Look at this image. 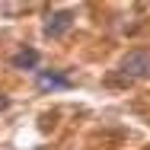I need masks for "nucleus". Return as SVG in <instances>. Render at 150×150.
<instances>
[{
	"instance_id": "nucleus-1",
	"label": "nucleus",
	"mask_w": 150,
	"mask_h": 150,
	"mask_svg": "<svg viewBox=\"0 0 150 150\" xmlns=\"http://www.w3.org/2000/svg\"><path fill=\"white\" fill-rule=\"evenodd\" d=\"M150 77V51L147 48H134L128 51L118 64V83H137Z\"/></svg>"
},
{
	"instance_id": "nucleus-2",
	"label": "nucleus",
	"mask_w": 150,
	"mask_h": 150,
	"mask_svg": "<svg viewBox=\"0 0 150 150\" xmlns=\"http://www.w3.org/2000/svg\"><path fill=\"white\" fill-rule=\"evenodd\" d=\"M35 90L38 93H54V90H70V77L58 70H38L35 74Z\"/></svg>"
},
{
	"instance_id": "nucleus-3",
	"label": "nucleus",
	"mask_w": 150,
	"mask_h": 150,
	"mask_svg": "<svg viewBox=\"0 0 150 150\" xmlns=\"http://www.w3.org/2000/svg\"><path fill=\"white\" fill-rule=\"evenodd\" d=\"M74 26V13L70 10H58V13H51L48 16V23H45V35L48 38H61V35H67Z\"/></svg>"
},
{
	"instance_id": "nucleus-4",
	"label": "nucleus",
	"mask_w": 150,
	"mask_h": 150,
	"mask_svg": "<svg viewBox=\"0 0 150 150\" xmlns=\"http://www.w3.org/2000/svg\"><path fill=\"white\" fill-rule=\"evenodd\" d=\"M38 64V51L35 48H23L19 54H13V67H19V70H32Z\"/></svg>"
},
{
	"instance_id": "nucleus-5",
	"label": "nucleus",
	"mask_w": 150,
	"mask_h": 150,
	"mask_svg": "<svg viewBox=\"0 0 150 150\" xmlns=\"http://www.w3.org/2000/svg\"><path fill=\"white\" fill-rule=\"evenodd\" d=\"M6 105H10V99H6V96H0V112H3Z\"/></svg>"
}]
</instances>
